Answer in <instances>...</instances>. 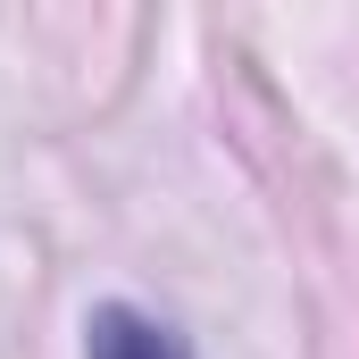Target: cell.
I'll list each match as a JSON object with an SVG mask.
<instances>
[{"mask_svg": "<svg viewBox=\"0 0 359 359\" xmlns=\"http://www.w3.org/2000/svg\"><path fill=\"white\" fill-rule=\"evenodd\" d=\"M84 359H192V351H184L176 326H159V318H142L126 301H100L84 318Z\"/></svg>", "mask_w": 359, "mask_h": 359, "instance_id": "obj_1", "label": "cell"}]
</instances>
